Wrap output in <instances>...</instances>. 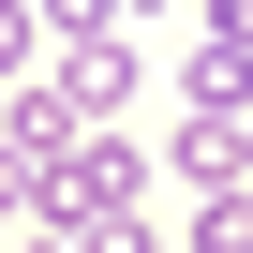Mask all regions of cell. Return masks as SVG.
I'll return each mask as SVG.
<instances>
[{
    "label": "cell",
    "instance_id": "3",
    "mask_svg": "<svg viewBox=\"0 0 253 253\" xmlns=\"http://www.w3.org/2000/svg\"><path fill=\"white\" fill-rule=\"evenodd\" d=\"M15 209H30V164H15V149H0V223H15Z\"/></svg>",
    "mask_w": 253,
    "mask_h": 253
},
{
    "label": "cell",
    "instance_id": "2",
    "mask_svg": "<svg viewBox=\"0 0 253 253\" xmlns=\"http://www.w3.org/2000/svg\"><path fill=\"white\" fill-rule=\"evenodd\" d=\"M45 15H60V30H75V45H89V15H119V0H45Z\"/></svg>",
    "mask_w": 253,
    "mask_h": 253
},
{
    "label": "cell",
    "instance_id": "1",
    "mask_svg": "<svg viewBox=\"0 0 253 253\" xmlns=\"http://www.w3.org/2000/svg\"><path fill=\"white\" fill-rule=\"evenodd\" d=\"M134 194H149V164L119 149V134H104V149H60V223H75V238H104Z\"/></svg>",
    "mask_w": 253,
    "mask_h": 253
}]
</instances>
